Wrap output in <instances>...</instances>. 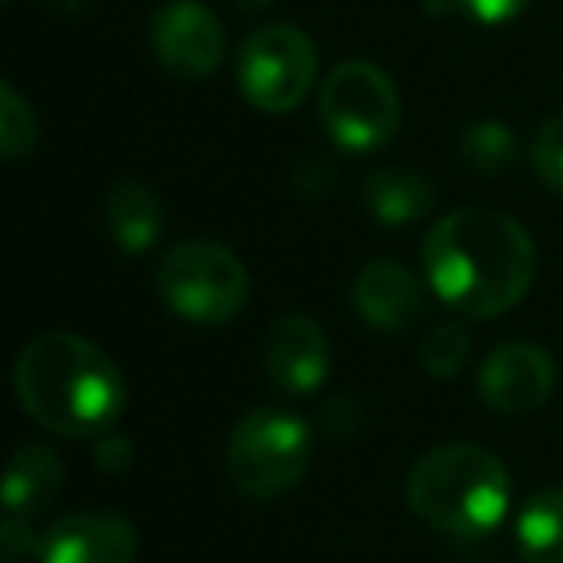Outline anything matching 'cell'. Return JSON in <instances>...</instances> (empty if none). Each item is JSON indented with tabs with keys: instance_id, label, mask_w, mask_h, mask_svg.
<instances>
[{
	"instance_id": "6da1fadb",
	"label": "cell",
	"mask_w": 563,
	"mask_h": 563,
	"mask_svg": "<svg viewBox=\"0 0 563 563\" xmlns=\"http://www.w3.org/2000/svg\"><path fill=\"white\" fill-rule=\"evenodd\" d=\"M424 278L463 321H486L521 306L537 278V243L517 217L467 205L424 235Z\"/></svg>"
},
{
	"instance_id": "7a4b0ae2",
	"label": "cell",
	"mask_w": 563,
	"mask_h": 563,
	"mask_svg": "<svg viewBox=\"0 0 563 563\" xmlns=\"http://www.w3.org/2000/svg\"><path fill=\"white\" fill-rule=\"evenodd\" d=\"M12 386L40 429L74 440H97L128 406L124 371L101 344L78 332H43L27 340L12 367Z\"/></svg>"
},
{
	"instance_id": "3957f363",
	"label": "cell",
	"mask_w": 563,
	"mask_h": 563,
	"mask_svg": "<svg viewBox=\"0 0 563 563\" xmlns=\"http://www.w3.org/2000/svg\"><path fill=\"white\" fill-rule=\"evenodd\" d=\"M514 483L490 448L448 440L424 452L406 478V501L429 529L444 537L478 540L509 514Z\"/></svg>"
},
{
	"instance_id": "277c9868",
	"label": "cell",
	"mask_w": 563,
	"mask_h": 563,
	"mask_svg": "<svg viewBox=\"0 0 563 563\" xmlns=\"http://www.w3.org/2000/svg\"><path fill=\"white\" fill-rule=\"evenodd\" d=\"M309 463H313V432L290 409H251L228 432V478L251 501L290 494L306 478Z\"/></svg>"
},
{
	"instance_id": "5b68a950",
	"label": "cell",
	"mask_w": 563,
	"mask_h": 563,
	"mask_svg": "<svg viewBox=\"0 0 563 563\" xmlns=\"http://www.w3.org/2000/svg\"><path fill=\"white\" fill-rule=\"evenodd\" d=\"M163 306L186 324H232L251 301V274L232 247L217 240H186L163 255L155 271Z\"/></svg>"
},
{
	"instance_id": "8992f818",
	"label": "cell",
	"mask_w": 563,
	"mask_h": 563,
	"mask_svg": "<svg viewBox=\"0 0 563 563\" xmlns=\"http://www.w3.org/2000/svg\"><path fill=\"white\" fill-rule=\"evenodd\" d=\"M317 112L336 147L352 155L378 151L401 128V93L383 66L367 58H347L332 66L317 93Z\"/></svg>"
},
{
	"instance_id": "52a82bcc",
	"label": "cell",
	"mask_w": 563,
	"mask_h": 563,
	"mask_svg": "<svg viewBox=\"0 0 563 563\" xmlns=\"http://www.w3.org/2000/svg\"><path fill=\"white\" fill-rule=\"evenodd\" d=\"M235 81L251 109L286 117L309 97L317 81V47L298 24H263L243 40Z\"/></svg>"
},
{
	"instance_id": "ba28073f",
	"label": "cell",
	"mask_w": 563,
	"mask_h": 563,
	"mask_svg": "<svg viewBox=\"0 0 563 563\" xmlns=\"http://www.w3.org/2000/svg\"><path fill=\"white\" fill-rule=\"evenodd\" d=\"M151 51L178 81H205L224 63V24L201 0H166L151 16Z\"/></svg>"
},
{
	"instance_id": "9c48e42d",
	"label": "cell",
	"mask_w": 563,
	"mask_h": 563,
	"mask_svg": "<svg viewBox=\"0 0 563 563\" xmlns=\"http://www.w3.org/2000/svg\"><path fill=\"white\" fill-rule=\"evenodd\" d=\"M555 390V360L540 344L509 340L494 347L478 371V394L501 417L537 413Z\"/></svg>"
},
{
	"instance_id": "30bf717a",
	"label": "cell",
	"mask_w": 563,
	"mask_h": 563,
	"mask_svg": "<svg viewBox=\"0 0 563 563\" xmlns=\"http://www.w3.org/2000/svg\"><path fill=\"white\" fill-rule=\"evenodd\" d=\"M263 371L282 394H313L332 375V340L309 313H286L271 324L263 344Z\"/></svg>"
},
{
	"instance_id": "8fae6325",
	"label": "cell",
	"mask_w": 563,
	"mask_h": 563,
	"mask_svg": "<svg viewBox=\"0 0 563 563\" xmlns=\"http://www.w3.org/2000/svg\"><path fill=\"white\" fill-rule=\"evenodd\" d=\"M140 532L124 514L78 509L43 532L40 563H135Z\"/></svg>"
},
{
	"instance_id": "7c38bea8",
	"label": "cell",
	"mask_w": 563,
	"mask_h": 563,
	"mask_svg": "<svg viewBox=\"0 0 563 563\" xmlns=\"http://www.w3.org/2000/svg\"><path fill=\"white\" fill-rule=\"evenodd\" d=\"M352 309L375 332H406L424 317V286L398 258H371L352 282Z\"/></svg>"
},
{
	"instance_id": "4fadbf2b",
	"label": "cell",
	"mask_w": 563,
	"mask_h": 563,
	"mask_svg": "<svg viewBox=\"0 0 563 563\" xmlns=\"http://www.w3.org/2000/svg\"><path fill=\"white\" fill-rule=\"evenodd\" d=\"M363 205L386 228L417 224L437 205V186L413 166H378L363 181Z\"/></svg>"
},
{
	"instance_id": "5bb4252c",
	"label": "cell",
	"mask_w": 563,
	"mask_h": 563,
	"mask_svg": "<svg viewBox=\"0 0 563 563\" xmlns=\"http://www.w3.org/2000/svg\"><path fill=\"white\" fill-rule=\"evenodd\" d=\"M104 228L128 255H143L163 235V201L140 178H120L104 194Z\"/></svg>"
},
{
	"instance_id": "9a60e30c",
	"label": "cell",
	"mask_w": 563,
	"mask_h": 563,
	"mask_svg": "<svg viewBox=\"0 0 563 563\" xmlns=\"http://www.w3.org/2000/svg\"><path fill=\"white\" fill-rule=\"evenodd\" d=\"M66 483V467L55 448L47 444H20L4 471V514L35 517L55 506L58 490Z\"/></svg>"
},
{
	"instance_id": "2e32d148",
	"label": "cell",
	"mask_w": 563,
	"mask_h": 563,
	"mask_svg": "<svg viewBox=\"0 0 563 563\" xmlns=\"http://www.w3.org/2000/svg\"><path fill=\"white\" fill-rule=\"evenodd\" d=\"M525 563H563V486L532 494L514 525Z\"/></svg>"
},
{
	"instance_id": "e0dca14e",
	"label": "cell",
	"mask_w": 563,
	"mask_h": 563,
	"mask_svg": "<svg viewBox=\"0 0 563 563\" xmlns=\"http://www.w3.org/2000/svg\"><path fill=\"white\" fill-rule=\"evenodd\" d=\"M460 158L467 170L483 174H506L517 163V135L501 120H475L460 132Z\"/></svg>"
},
{
	"instance_id": "ac0fdd59",
	"label": "cell",
	"mask_w": 563,
	"mask_h": 563,
	"mask_svg": "<svg viewBox=\"0 0 563 563\" xmlns=\"http://www.w3.org/2000/svg\"><path fill=\"white\" fill-rule=\"evenodd\" d=\"M40 143V117H35L32 101L20 93L12 81L0 86V155L9 163L27 158Z\"/></svg>"
},
{
	"instance_id": "d6986e66",
	"label": "cell",
	"mask_w": 563,
	"mask_h": 563,
	"mask_svg": "<svg viewBox=\"0 0 563 563\" xmlns=\"http://www.w3.org/2000/svg\"><path fill=\"white\" fill-rule=\"evenodd\" d=\"M471 360V336L463 329V321H444L424 336L421 347V367L440 383H452Z\"/></svg>"
},
{
	"instance_id": "ffe728a7",
	"label": "cell",
	"mask_w": 563,
	"mask_h": 563,
	"mask_svg": "<svg viewBox=\"0 0 563 563\" xmlns=\"http://www.w3.org/2000/svg\"><path fill=\"white\" fill-rule=\"evenodd\" d=\"M529 170L548 194L563 197V117H548L529 140Z\"/></svg>"
},
{
	"instance_id": "44dd1931",
	"label": "cell",
	"mask_w": 563,
	"mask_h": 563,
	"mask_svg": "<svg viewBox=\"0 0 563 563\" xmlns=\"http://www.w3.org/2000/svg\"><path fill=\"white\" fill-rule=\"evenodd\" d=\"M532 0H455V12L478 27H501L514 24Z\"/></svg>"
},
{
	"instance_id": "7402d4cb",
	"label": "cell",
	"mask_w": 563,
	"mask_h": 563,
	"mask_svg": "<svg viewBox=\"0 0 563 563\" xmlns=\"http://www.w3.org/2000/svg\"><path fill=\"white\" fill-rule=\"evenodd\" d=\"M40 540L32 532V521L16 514H4V525H0V555L9 563H20L27 555H40Z\"/></svg>"
},
{
	"instance_id": "603a6c76",
	"label": "cell",
	"mask_w": 563,
	"mask_h": 563,
	"mask_svg": "<svg viewBox=\"0 0 563 563\" xmlns=\"http://www.w3.org/2000/svg\"><path fill=\"white\" fill-rule=\"evenodd\" d=\"M93 460L104 475H124V467L132 463V440L117 437V432H101L93 440Z\"/></svg>"
},
{
	"instance_id": "cb8c5ba5",
	"label": "cell",
	"mask_w": 563,
	"mask_h": 563,
	"mask_svg": "<svg viewBox=\"0 0 563 563\" xmlns=\"http://www.w3.org/2000/svg\"><path fill=\"white\" fill-rule=\"evenodd\" d=\"M47 9H55V12H66V16H74V12H86L89 4H97V0H43Z\"/></svg>"
},
{
	"instance_id": "d4e9b609",
	"label": "cell",
	"mask_w": 563,
	"mask_h": 563,
	"mask_svg": "<svg viewBox=\"0 0 563 563\" xmlns=\"http://www.w3.org/2000/svg\"><path fill=\"white\" fill-rule=\"evenodd\" d=\"M266 4H274V0H235V9H243V12H258V9H266Z\"/></svg>"
}]
</instances>
